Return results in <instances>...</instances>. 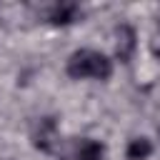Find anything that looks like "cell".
Returning <instances> with one entry per match:
<instances>
[{
    "mask_svg": "<svg viewBox=\"0 0 160 160\" xmlns=\"http://www.w3.org/2000/svg\"><path fill=\"white\" fill-rule=\"evenodd\" d=\"M112 60L92 48H80L70 52L65 62V72L70 80H110L112 78Z\"/></svg>",
    "mask_w": 160,
    "mask_h": 160,
    "instance_id": "obj_1",
    "label": "cell"
},
{
    "mask_svg": "<svg viewBox=\"0 0 160 160\" xmlns=\"http://www.w3.org/2000/svg\"><path fill=\"white\" fill-rule=\"evenodd\" d=\"M30 140H32V148L40 150V152H55L58 142H60V130H58V120L52 115H42L35 120L32 130H30Z\"/></svg>",
    "mask_w": 160,
    "mask_h": 160,
    "instance_id": "obj_2",
    "label": "cell"
},
{
    "mask_svg": "<svg viewBox=\"0 0 160 160\" xmlns=\"http://www.w3.org/2000/svg\"><path fill=\"white\" fill-rule=\"evenodd\" d=\"M135 50H138V32H135V28L128 25V22H120L115 28V60L130 62Z\"/></svg>",
    "mask_w": 160,
    "mask_h": 160,
    "instance_id": "obj_3",
    "label": "cell"
},
{
    "mask_svg": "<svg viewBox=\"0 0 160 160\" xmlns=\"http://www.w3.org/2000/svg\"><path fill=\"white\" fill-rule=\"evenodd\" d=\"M82 20V8L78 2H55L48 12V22L50 25H58V28H65V25H72Z\"/></svg>",
    "mask_w": 160,
    "mask_h": 160,
    "instance_id": "obj_4",
    "label": "cell"
},
{
    "mask_svg": "<svg viewBox=\"0 0 160 160\" xmlns=\"http://www.w3.org/2000/svg\"><path fill=\"white\" fill-rule=\"evenodd\" d=\"M70 160H105V142L92 140V138H82L75 142Z\"/></svg>",
    "mask_w": 160,
    "mask_h": 160,
    "instance_id": "obj_5",
    "label": "cell"
},
{
    "mask_svg": "<svg viewBox=\"0 0 160 160\" xmlns=\"http://www.w3.org/2000/svg\"><path fill=\"white\" fill-rule=\"evenodd\" d=\"M152 155V140L140 135V138H132L125 148V158L128 160H148Z\"/></svg>",
    "mask_w": 160,
    "mask_h": 160,
    "instance_id": "obj_6",
    "label": "cell"
},
{
    "mask_svg": "<svg viewBox=\"0 0 160 160\" xmlns=\"http://www.w3.org/2000/svg\"><path fill=\"white\" fill-rule=\"evenodd\" d=\"M150 52L160 60V30H158V32L152 35V40H150Z\"/></svg>",
    "mask_w": 160,
    "mask_h": 160,
    "instance_id": "obj_7",
    "label": "cell"
}]
</instances>
